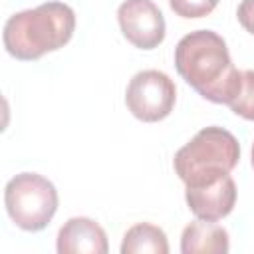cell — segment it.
<instances>
[{
  "label": "cell",
  "mask_w": 254,
  "mask_h": 254,
  "mask_svg": "<svg viewBox=\"0 0 254 254\" xmlns=\"http://www.w3.org/2000/svg\"><path fill=\"white\" fill-rule=\"evenodd\" d=\"M75 30V14L64 2H44L12 14L4 24V48L22 62L40 60L64 48Z\"/></svg>",
  "instance_id": "2"
},
{
  "label": "cell",
  "mask_w": 254,
  "mask_h": 254,
  "mask_svg": "<svg viewBox=\"0 0 254 254\" xmlns=\"http://www.w3.org/2000/svg\"><path fill=\"white\" fill-rule=\"evenodd\" d=\"M228 107L242 119L254 121V69L240 71V83Z\"/></svg>",
  "instance_id": "11"
},
{
  "label": "cell",
  "mask_w": 254,
  "mask_h": 254,
  "mask_svg": "<svg viewBox=\"0 0 254 254\" xmlns=\"http://www.w3.org/2000/svg\"><path fill=\"white\" fill-rule=\"evenodd\" d=\"M175 67L198 95L212 103L228 105L240 83L226 42L212 30L183 36L175 48Z\"/></svg>",
  "instance_id": "1"
},
{
  "label": "cell",
  "mask_w": 254,
  "mask_h": 254,
  "mask_svg": "<svg viewBox=\"0 0 254 254\" xmlns=\"http://www.w3.org/2000/svg\"><path fill=\"white\" fill-rule=\"evenodd\" d=\"M185 198L196 218L216 222L232 212L236 204V183L230 175H224L208 185L187 187Z\"/></svg>",
  "instance_id": "7"
},
{
  "label": "cell",
  "mask_w": 254,
  "mask_h": 254,
  "mask_svg": "<svg viewBox=\"0 0 254 254\" xmlns=\"http://www.w3.org/2000/svg\"><path fill=\"white\" fill-rule=\"evenodd\" d=\"M60 254H107V234L105 230L87 216L69 218L58 232Z\"/></svg>",
  "instance_id": "8"
},
{
  "label": "cell",
  "mask_w": 254,
  "mask_h": 254,
  "mask_svg": "<svg viewBox=\"0 0 254 254\" xmlns=\"http://www.w3.org/2000/svg\"><path fill=\"white\" fill-rule=\"evenodd\" d=\"M218 0H169L171 10L181 18H202L216 8Z\"/></svg>",
  "instance_id": "12"
},
{
  "label": "cell",
  "mask_w": 254,
  "mask_h": 254,
  "mask_svg": "<svg viewBox=\"0 0 254 254\" xmlns=\"http://www.w3.org/2000/svg\"><path fill=\"white\" fill-rule=\"evenodd\" d=\"M240 145L238 139L222 127L200 129L185 147L175 153L173 167L187 187L208 185L238 165Z\"/></svg>",
  "instance_id": "3"
},
{
  "label": "cell",
  "mask_w": 254,
  "mask_h": 254,
  "mask_svg": "<svg viewBox=\"0 0 254 254\" xmlns=\"http://www.w3.org/2000/svg\"><path fill=\"white\" fill-rule=\"evenodd\" d=\"M169 240L163 228L139 222L131 226L121 242V254H167Z\"/></svg>",
  "instance_id": "10"
},
{
  "label": "cell",
  "mask_w": 254,
  "mask_h": 254,
  "mask_svg": "<svg viewBox=\"0 0 254 254\" xmlns=\"http://www.w3.org/2000/svg\"><path fill=\"white\" fill-rule=\"evenodd\" d=\"M230 250V238L226 228L214 220H192L185 226L181 236L183 254H226Z\"/></svg>",
  "instance_id": "9"
},
{
  "label": "cell",
  "mask_w": 254,
  "mask_h": 254,
  "mask_svg": "<svg viewBox=\"0 0 254 254\" xmlns=\"http://www.w3.org/2000/svg\"><path fill=\"white\" fill-rule=\"evenodd\" d=\"M252 167H254V143H252Z\"/></svg>",
  "instance_id": "14"
},
{
  "label": "cell",
  "mask_w": 254,
  "mask_h": 254,
  "mask_svg": "<svg viewBox=\"0 0 254 254\" xmlns=\"http://www.w3.org/2000/svg\"><path fill=\"white\" fill-rule=\"evenodd\" d=\"M177 101L173 79L159 69L137 71L125 91V105L133 117L145 123H157L171 115Z\"/></svg>",
  "instance_id": "5"
},
{
  "label": "cell",
  "mask_w": 254,
  "mask_h": 254,
  "mask_svg": "<svg viewBox=\"0 0 254 254\" xmlns=\"http://www.w3.org/2000/svg\"><path fill=\"white\" fill-rule=\"evenodd\" d=\"M117 20L125 40L139 50H153L165 40V18L153 0L121 2Z\"/></svg>",
  "instance_id": "6"
},
{
  "label": "cell",
  "mask_w": 254,
  "mask_h": 254,
  "mask_svg": "<svg viewBox=\"0 0 254 254\" xmlns=\"http://www.w3.org/2000/svg\"><path fill=\"white\" fill-rule=\"evenodd\" d=\"M240 26L254 36V0H242L236 10Z\"/></svg>",
  "instance_id": "13"
},
{
  "label": "cell",
  "mask_w": 254,
  "mask_h": 254,
  "mask_svg": "<svg viewBox=\"0 0 254 254\" xmlns=\"http://www.w3.org/2000/svg\"><path fill=\"white\" fill-rule=\"evenodd\" d=\"M4 206L18 228L38 232L52 222L58 210V190L38 173H20L6 183Z\"/></svg>",
  "instance_id": "4"
}]
</instances>
